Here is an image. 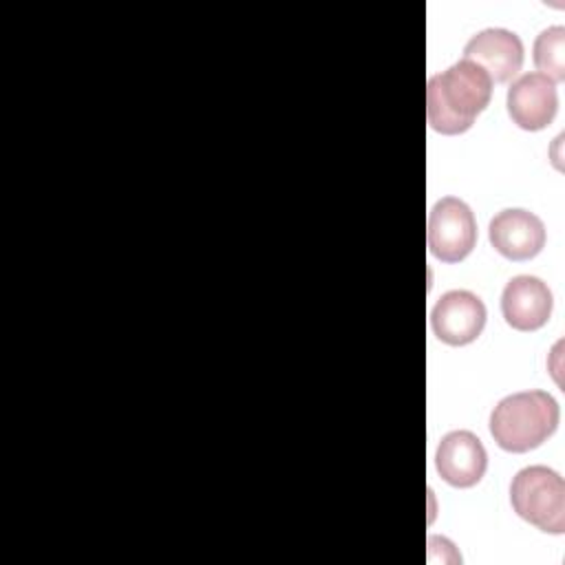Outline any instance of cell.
<instances>
[{
	"instance_id": "obj_1",
	"label": "cell",
	"mask_w": 565,
	"mask_h": 565,
	"mask_svg": "<svg viewBox=\"0 0 565 565\" xmlns=\"http://www.w3.org/2000/svg\"><path fill=\"white\" fill-rule=\"evenodd\" d=\"M492 99V79L475 64L461 60L426 84V119L435 132L461 135Z\"/></svg>"
},
{
	"instance_id": "obj_2",
	"label": "cell",
	"mask_w": 565,
	"mask_h": 565,
	"mask_svg": "<svg viewBox=\"0 0 565 565\" xmlns=\"http://www.w3.org/2000/svg\"><path fill=\"white\" fill-rule=\"evenodd\" d=\"M558 417V404L547 391H519L497 402L488 428L499 448L527 452L554 435Z\"/></svg>"
},
{
	"instance_id": "obj_3",
	"label": "cell",
	"mask_w": 565,
	"mask_h": 565,
	"mask_svg": "<svg viewBox=\"0 0 565 565\" xmlns=\"http://www.w3.org/2000/svg\"><path fill=\"white\" fill-rule=\"evenodd\" d=\"M512 510L547 534L565 532V481L547 466L521 468L510 483Z\"/></svg>"
},
{
	"instance_id": "obj_4",
	"label": "cell",
	"mask_w": 565,
	"mask_h": 565,
	"mask_svg": "<svg viewBox=\"0 0 565 565\" xmlns=\"http://www.w3.org/2000/svg\"><path fill=\"white\" fill-rule=\"evenodd\" d=\"M426 241L435 258L463 260L477 245V221L470 205L457 196L439 199L428 212Z\"/></svg>"
},
{
	"instance_id": "obj_5",
	"label": "cell",
	"mask_w": 565,
	"mask_h": 565,
	"mask_svg": "<svg viewBox=\"0 0 565 565\" xmlns=\"http://www.w3.org/2000/svg\"><path fill=\"white\" fill-rule=\"evenodd\" d=\"M486 305L468 289H450L430 309V329L444 344L463 347L475 342L486 327Z\"/></svg>"
},
{
	"instance_id": "obj_6",
	"label": "cell",
	"mask_w": 565,
	"mask_h": 565,
	"mask_svg": "<svg viewBox=\"0 0 565 565\" xmlns=\"http://www.w3.org/2000/svg\"><path fill=\"white\" fill-rule=\"evenodd\" d=\"M523 53L521 38L501 26L475 33L463 46V60L479 66L492 84L510 82L523 66Z\"/></svg>"
},
{
	"instance_id": "obj_7",
	"label": "cell",
	"mask_w": 565,
	"mask_h": 565,
	"mask_svg": "<svg viewBox=\"0 0 565 565\" xmlns=\"http://www.w3.org/2000/svg\"><path fill=\"white\" fill-rule=\"evenodd\" d=\"M505 106L512 124L523 130L547 128L558 110L556 84L541 73H523L516 77L505 95Z\"/></svg>"
},
{
	"instance_id": "obj_8",
	"label": "cell",
	"mask_w": 565,
	"mask_h": 565,
	"mask_svg": "<svg viewBox=\"0 0 565 565\" xmlns=\"http://www.w3.org/2000/svg\"><path fill=\"white\" fill-rule=\"evenodd\" d=\"M435 468L452 488H472L486 475L488 452L475 433L450 430L437 446Z\"/></svg>"
},
{
	"instance_id": "obj_9",
	"label": "cell",
	"mask_w": 565,
	"mask_h": 565,
	"mask_svg": "<svg viewBox=\"0 0 565 565\" xmlns=\"http://www.w3.org/2000/svg\"><path fill=\"white\" fill-rule=\"evenodd\" d=\"M490 245L508 260H530L545 245L543 221L523 207H508L494 214L488 225Z\"/></svg>"
},
{
	"instance_id": "obj_10",
	"label": "cell",
	"mask_w": 565,
	"mask_h": 565,
	"mask_svg": "<svg viewBox=\"0 0 565 565\" xmlns=\"http://www.w3.org/2000/svg\"><path fill=\"white\" fill-rule=\"evenodd\" d=\"M552 307V291L536 276H514L501 291L503 320L516 331H536L547 324Z\"/></svg>"
},
{
	"instance_id": "obj_11",
	"label": "cell",
	"mask_w": 565,
	"mask_h": 565,
	"mask_svg": "<svg viewBox=\"0 0 565 565\" xmlns=\"http://www.w3.org/2000/svg\"><path fill=\"white\" fill-rule=\"evenodd\" d=\"M534 66L541 75L550 77L554 84L565 79V26L554 24L543 29L534 40L532 51Z\"/></svg>"
}]
</instances>
